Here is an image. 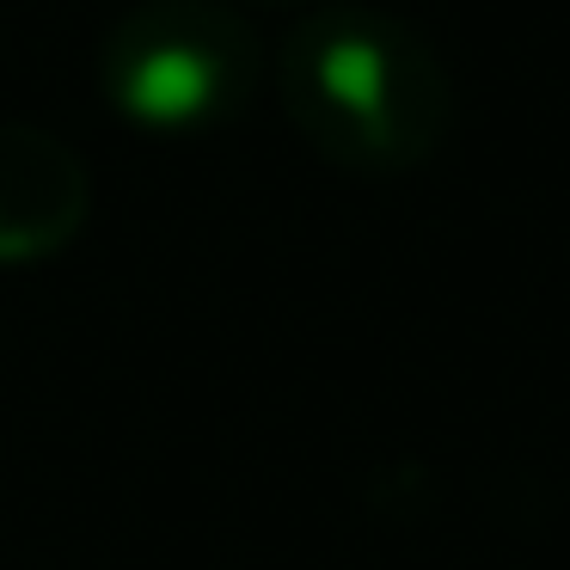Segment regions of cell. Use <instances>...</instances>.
<instances>
[{
    "mask_svg": "<svg viewBox=\"0 0 570 570\" xmlns=\"http://www.w3.org/2000/svg\"><path fill=\"white\" fill-rule=\"evenodd\" d=\"M295 129L350 173H411L448 136V75L435 50L381 7H325L283 50Z\"/></svg>",
    "mask_w": 570,
    "mask_h": 570,
    "instance_id": "cell-1",
    "label": "cell"
},
{
    "mask_svg": "<svg viewBox=\"0 0 570 570\" xmlns=\"http://www.w3.org/2000/svg\"><path fill=\"white\" fill-rule=\"evenodd\" d=\"M252 26L222 0H141L99 50L111 105L141 129H209L252 92Z\"/></svg>",
    "mask_w": 570,
    "mask_h": 570,
    "instance_id": "cell-2",
    "label": "cell"
},
{
    "mask_svg": "<svg viewBox=\"0 0 570 570\" xmlns=\"http://www.w3.org/2000/svg\"><path fill=\"white\" fill-rule=\"evenodd\" d=\"M92 178L50 129L0 124V264H38L87 227Z\"/></svg>",
    "mask_w": 570,
    "mask_h": 570,
    "instance_id": "cell-3",
    "label": "cell"
}]
</instances>
